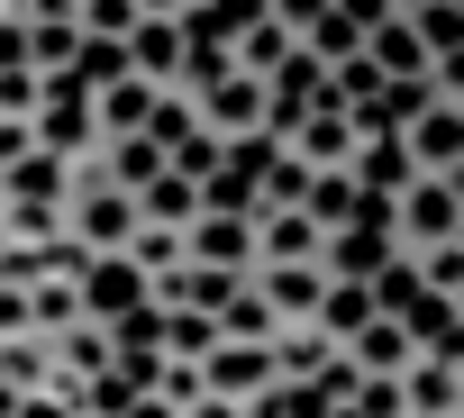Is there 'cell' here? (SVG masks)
<instances>
[{
    "instance_id": "6da1fadb",
    "label": "cell",
    "mask_w": 464,
    "mask_h": 418,
    "mask_svg": "<svg viewBox=\"0 0 464 418\" xmlns=\"http://www.w3.org/2000/svg\"><path fill=\"white\" fill-rule=\"evenodd\" d=\"M464 237V173H410L392 191V246L419 255V246H446Z\"/></svg>"
},
{
    "instance_id": "7a4b0ae2",
    "label": "cell",
    "mask_w": 464,
    "mask_h": 418,
    "mask_svg": "<svg viewBox=\"0 0 464 418\" xmlns=\"http://www.w3.org/2000/svg\"><path fill=\"white\" fill-rule=\"evenodd\" d=\"M392 382L410 418H464V346H419Z\"/></svg>"
},
{
    "instance_id": "3957f363",
    "label": "cell",
    "mask_w": 464,
    "mask_h": 418,
    "mask_svg": "<svg viewBox=\"0 0 464 418\" xmlns=\"http://www.w3.org/2000/svg\"><path fill=\"white\" fill-rule=\"evenodd\" d=\"M392 137H401L410 173H464V100H428V109H410Z\"/></svg>"
},
{
    "instance_id": "277c9868",
    "label": "cell",
    "mask_w": 464,
    "mask_h": 418,
    "mask_svg": "<svg viewBox=\"0 0 464 418\" xmlns=\"http://www.w3.org/2000/svg\"><path fill=\"white\" fill-rule=\"evenodd\" d=\"M191 119H200L218 146H227V137H256V128H265V82L227 64V73H209V82L191 91Z\"/></svg>"
},
{
    "instance_id": "5b68a950",
    "label": "cell",
    "mask_w": 464,
    "mask_h": 418,
    "mask_svg": "<svg viewBox=\"0 0 464 418\" xmlns=\"http://www.w3.org/2000/svg\"><path fill=\"white\" fill-rule=\"evenodd\" d=\"M182 264L256 273V209H200V219L182 228Z\"/></svg>"
},
{
    "instance_id": "8992f818",
    "label": "cell",
    "mask_w": 464,
    "mask_h": 418,
    "mask_svg": "<svg viewBox=\"0 0 464 418\" xmlns=\"http://www.w3.org/2000/svg\"><path fill=\"white\" fill-rule=\"evenodd\" d=\"M73 291H82V318H101V328H110V318H119V309H137V300H146L155 282H146V273H137L128 255H82Z\"/></svg>"
},
{
    "instance_id": "52a82bcc",
    "label": "cell",
    "mask_w": 464,
    "mask_h": 418,
    "mask_svg": "<svg viewBox=\"0 0 464 418\" xmlns=\"http://www.w3.org/2000/svg\"><path fill=\"white\" fill-rule=\"evenodd\" d=\"M292 46H301V37H292V28H283L274 10H265V0H256V10H246L237 28H227V46H218V55L237 64V73H256V82H265V73H274V64L292 55Z\"/></svg>"
},
{
    "instance_id": "ba28073f",
    "label": "cell",
    "mask_w": 464,
    "mask_h": 418,
    "mask_svg": "<svg viewBox=\"0 0 464 418\" xmlns=\"http://www.w3.org/2000/svg\"><path fill=\"white\" fill-rule=\"evenodd\" d=\"M137 219H146V228H191V219H200V182L173 173V164H155V173L137 182Z\"/></svg>"
},
{
    "instance_id": "9c48e42d",
    "label": "cell",
    "mask_w": 464,
    "mask_h": 418,
    "mask_svg": "<svg viewBox=\"0 0 464 418\" xmlns=\"http://www.w3.org/2000/svg\"><path fill=\"white\" fill-rule=\"evenodd\" d=\"M319 237L301 209H256V264H319Z\"/></svg>"
},
{
    "instance_id": "30bf717a",
    "label": "cell",
    "mask_w": 464,
    "mask_h": 418,
    "mask_svg": "<svg viewBox=\"0 0 464 418\" xmlns=\"http://www.w3.org/2000/svg\"><path fill=\"white\" fill-rule=\"evenodd\" d=\"M182 46H191V37H182V19H137V28H128V73L164 91V82H173V64H182Z\"/></svg>"
},
{
    "instance_id": "8fae6325",
    "label": "cell",
    "mask_w": 464,
    "mask_h": 418,
    "mask_svg": "<svg viewBox=\"0 0 464 418\" xmlns=\"http://www.w3.org/2000/svg\"><path fill=\"white\" fill-rule=\"evenodd\" d=\"M146 109H155V82H137V73L101 82V91H92V128H101V146H110V137H146Z\"/></svg>"
},
{
    "instance_id": "7c38bea8",
    "label": "cell",
    "mask_w": 464,
    "mask_h": 418,
    "mask_svg": "<svg viewBox=\"0 0 464 418\" xmlns=\"http://www.w3.org/2000/svg\"><path fill=\"white\" fill-rule=\"evenodd\" d=\"M346 182L364 191V200H392L401 182H410V155H401V137L382 128V137H355V155H346Z\"/></svg>"
},
{
    "instance_id": "4fadbf2b",
    "label": "cell",
    "mask_w": 464,
    "mask_h": 418,
    "mask_svg": "<svg viewBox=\"0 0 464 418\" xmlns=\"http://www.w3.org/2000/svg\"><path fill=\"white\" fill-rule=\"evenodd\" d=\"M337 355H346L355 373H401V364H410L419 346H410V328H401L392 309H373V318H364V328H355V337H346Z\"/></svg>"
},
{
    "instance_id": "5bb4252c",
    "label": "cell",
    "mask_w": 464,
    "mask_h": 418,
    "mask_svg": "<svg viewBox=\"0 0 464 418\" xmlns=\"http://www.w3.org/2000/svg\"><path fill=\"white\" fill-rule=\"evenodd\" d=\"M283 146H292L301 164H346V155H355V128H346V109H301V119L283 128Z\"/></svg>"
},
{
    "instance_id": "9a60e30c",
    "label": "cell",
    "mask_w": 464,
    "mask_h": 418,
    "mask_svg": "<svg viewBox=\"0 0 464 418\" xmlns=\"http://www.w3.org/2000/svg\"><path fill=\"white\" fill-rule=\"evenodd\" d=\"M246 282L274 300V318H310V309H319V291H328V273H319V264H256Z\"/></svg>"
},
{
    "instance_id": "2e32d148",
    "label": "cell",
    "mask_w": 464,
    "mask_h": 418,
    "mask_svg": "<svg viewBox=\"0 0 464 418\" xmlns=\"http://www.w3.org/2000/svg\"><path fill=\"white\" fill-rule=\"evenodd\" d=\"M392 318L410 328V346H464V300L455 291H410Z\"/></svg>"
},
{
    "instance_id": "e0dca14e",
    "label": "cell",
    "mask_w": 464,
    "mask_h": 418,
    "mask_svg": "<svg viewBox=\"0 0 464 418\" xmlns=\"http://www.w3.org/2000/svg\"><path fill=\"white\" fill-rule=\"evenodd\" d=\"M55 237H73L64 228V200H0V246H55Z\"/></svg>"
},
{
    "instance_id": "ac0fdd59",
    "label": "cell",
    "mask_w": 464,
    "mask_h": 418,
    "mask_svg": "<svg viewBox=\"0 0 464 418\" xmlns=\"http://www.w3.org/2000/svg\"><path fill=\"white\" fill-rule=\"evenodd\" d=\"M164 309V328H155V355H173V364H200L209 346H218V318L209 309H182V300H155Z\"/></svg>"
},
{
    "instance_id": "d6986e66",
    "label": "cell",
    "mask_w": 464,
    "mask_h": 418,
    "mask_svg": "<svg viewBox=\"0 0 464 418\" xmlns=\"http://www.w3.org/2000/svg\"><path fill=\"white\" fill-rule=\"evenodd\" d=\"M401 19H410V37H419L437 64L464 55V0H419V10H401Z\"/></svg>"
},
{
    "instance_id": "ffe728a7",
    "label": "cell",
    "mask_w": 464,
    "mask_h": 418,
    "mask_svg": "<svg viewBox=\"0 0 464 418\" xmlns=\"http://www.w3.org/2000/svg\"><path fill=\"white\" fill-rule=\"evenodd\" d=\"M64 191H73L64 155H19L10 173H0V200H64Z\"/></svg>"
},
{
    "instance_id": "44dd1931",
    "label": "cell",
    "mask_w": 464,
    "mask_h": 418,
    "mask_svg": "<svg viewBox=\"0 0 464 418\" xmlns=\"http://www.w3.org/2000/svg\"><path fill=\"white\" fill-rule=\"evenodd\" d=\"M73 318H82L73 273H37V282H28V337H55V328H73Z\"/></svg>"
},
{
    "instance_id": "7402d4cb",
    "label": "cell",
    "mask_w": 464,
    "mask_h": 418,
    "mask_svg": "<svg viewBox=\"0 0 464 418\" xmlns=\"http://www.w3.org/2000/svg\"><path fill=\"white\" fill-rule=\"evenodd\" d=\"M364 318H373V291H364V282H328V291H319V309H310V328H319L328 346H346Z\"/></svg>"
},
{
    "instance_id": "603a6c76",
    "label": "cell",
    "mask_w": 464,
    "mask_h": 418,
    "mask_svg": "<svg viewBox=\"0 0 464 418\" xmlns=\"http://www.w3.org/2000/svg\"><path fill=\"white\" fill-rule=\"evenodd\" d=\"M301 182H310V164H301L292 146H274V155L256 164V200H246V209H301Z\"/></svg>"
},
{
    "instance_id": "cb8c5ba5",
    "label": "cell",
    "mask_w": 464,
    "mask_h": 418,
    "mask_svg": "<svg viewBox=\"0 0 464 418\" xmlns=\"http://www.w3.org/2000/svg\"><path fill=\"white\" fill-rule=\"evenodd\" d=\"M209 318H218V337H256V346H265V337L283 328V318H274V300H265L256 282H237V291H227V300L209 309Z\"/></svg>"
},
{
    "instance_id": "d4e9b609",
    "label": "cell",
    "mask_w": 464,
    "mask_h": 418,
    "mask_svg": "<svg viewBox=\"0 0 464 418\" xmlns=\"http://www.w3.org/2000/svg\"><path fill=\"white\" fill-rule=\"evenodd\" d=\"M82 46V19H28V73H64Z\"/></svg>"
},
{
    "instance_id": "484cf974",
    "label": "cell",
    "mask_w": 464,
    "mask_h": 418,
    "mask_svg": "<svg viewBox=\"0 0 464 418\" xmlns=\"http://www.w3.org/2000/svg\"><path fill=\"white\" fill-rule=\"evenodd\" d=\"M155 164H164V146H155V137H110V146H101V173H110L119 191H137Z\"/></svg>"
},
{
    "instance_id": "4316f807",
    "label": "cell",
    "mask_w": 464,
    "mask_h": 418,
    "mask_svg": "<svg viewBox=\"0 0 464 418\" xmlns=\"http://www.w3.org/2000/svg\"><path fill=\"white\" fill-rule=\"evenodd\" d=\"M0 382H19V391L55 382V355H46V337H0Z\"/></svg>"
},
{
    "instance_id": "83f0119b",
    "label": "cell",
    "mask_w": 464,
    "mask_h": 418,
    "mask_svg": "<svg viewBox=\"0 0 464 418\" xmlns=\"http://www.w3.org/2000/svg\"><path fill=\"white\" fill-rule=\"evenodd\" d=\"M73 19H82V37H128V28H137L146 10H137V0H82Z\"/></svg>"
},
{
    "instance_id": "f1b7e54d",
    "label": "cell",
    "mask_w": 464,
    "mask_h": 418,
    "mask_svg": "<svg viewBox=\"0 0 464 418\" xmlns=\"http://www.w3.org/2000/svg\"><path fill=\"white\" fill-rule=\"evenodd\" d=\"M218 155H227V146H218L209 128H191V137H173V146H164V164H173V173H191V182H200V173H209Z\"/></svg>"
},
{
    "instance_id": "f546056e",
    "label": "cell",
    "mask_w": 464,
    "mask_h": 418,
    "mask_svg": "<svg viewBox=\"0 0 464 418\" xmlns=\"http://www.w3.org/2000/svg\"><path fill=\"white\" fill-rule=\"evenodd\" d=\"M346 409H355V418H401V382H392V373H364V382L346 391Z\"/></svg>"
},
{
    "instance_id": "4dcf8cb0",
    "label": "cell",
    "mask_w": 464,
    "mask_h": 418,
    "mask_svg": "<svg viewBox=\"0 0 464 418\" xmlns=\"http://www.w3.org/2000/svg\"><path fill=\"white\" fill-rule=\"evenodd\" d=\"M37 100H46V73H28V64H19V73H0V119H28Z\"/></svg>"
},
{
    "instance_id": "1f68e13d",
    "label": "cell",
    "mask_w": 464,
    "mask_h": 418,
    "mask_svg": "<svg viewBox=\"0 0 464 418\" xmlns=\"http://www.w3.org/2000/svg\"><path fill=\"white\" fill-rule=\"evenodd\" d=\"M19 155H37V128L28 119H0V173H10Z\"/></svg>"
},
{
    "instance_id": "d6a6232c",
    "label": "cell",
    "mask_w": 464,
    "mask_h": 418,
    "mask_svg": "<svg viewBox=\"0 0 464 418\" xmlns=\"http://www.w3.org/2000/svg\"><path fill=\"white\" fill-rule=\"evenodd\" d=\"M265 10H274V19H283V28H292V37H301V28H310V19H319V10H328V0H265Z\"/></svg>"
},
{
    "instance_id": "836d02e7",
    "label": "cell",
    "mask_w": 464,
    "mask_h": 418,
    "mask_svg": "<svg viewBox=\"0 0 464 418\" xmlns=\"http://www.w3.org/2000/svg\"><path fill=\"white\" fill-rule=\"evenodd\" d=\"M119 418H182V409H173V400H155V391H137V400H128Z\"/></svg>"
},
{
    "instance_id": "e575fe53",
    "label": "cell",
    "mask_w": 464,
    "mask_h": 418,
    "mask_svg": "<svg viewBox=\"0 0 464 418\" xmlns=\"http://www.w3.org/2000/svg\"><path fill=\"white\" fill-rule=\"evenodd\" d=\"M137 10H146V19H182V0H137Z\"/></svg>"
},
{
    "instance_id": "d590c367",
    "label": "cell",
    "mask_w": 464,
    "mask_h": 418,
    "mask_svg": "<svg viewBox=\"0 0 464 418\" xmlns=\"http://www.w3.org/2000/svg\"><path fill=\"white\" fill-rule=\"evenodd\" d=\"M0 418H19V382H0Z\"/></svg>"
},
{
    "instance_id": "8d00e7d4",
    "label": "cell",
    "mask_w": 464,
    "mask_h": 418,
    "mask_svg": "<svg viewBox=\"0 0 464 418\" xmlns=\"http://www.w3.org/2000/svg\"><path fill=\"white\" fill-rule=\"evenodd\" d=\"M382 10H419V0H382Z\"/></svg>"
},
{
    "instance_id": "74e56055",
    "label": "cell",
    "mask_w": 464,
    "mask_h": 418,
    "mask_svg": "<svg viewBox=\"0 0 464 418\" xmlns=\"http://www.w3.org/2000/svg\"><path fill=\"white\" fill-rule=\"evenodd\" d=\"M401 418H410V409H401Z\"/></svg>"
}]
</instances>
